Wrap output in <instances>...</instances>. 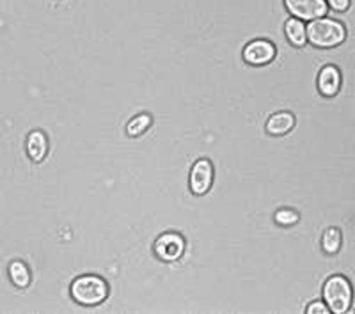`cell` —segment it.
Listing matches in <instances>:
<instances>
[{"mask_svg":"<svg viewBox=\"0 0 355 314\" xmlns=\"http://www.w3.org/2000/svg\"><path fill=\"white\" fill-rule=\"evenodd\" d=\"M352 298H354L352 284L343 275H332L323 284V300L331 313H347L352 307Z\"/></svg>","mask_w":355,"mask_h":314,"instance_id":"cell-3","label":"cell"},{"mask_svg":"<svg viewBox=\"0 0 355 314\" xmlns=\"http://www.w3.org/2000/svg\"><path fill=\"white\" fill-rule=\"evenodd\" d=\"M275 220L281 224V226H293L299 222V213L293 211V209H279L275 213Z\"/></svg>","mask_w":355,"mask_h":314,"instance_id":"cell-15","label":"cell"},{"mask_svg":"<svg viewBox=\"0 0 355 314\" xmlns=\"http://www.w3.org/2000/svg\"><path fill=\"white\" fill-rule=\"evenodd\" d=\"M284 33H286L288 41L295 46H304L307 41V33H306V25H304L302 20L299 18L291 17L290 20L284 24Z\"/></svg>","mask_w":355,"mask_h":314,"instance_id":"cell-11","label":"cell"},{"mask_svg":"<svg viewBox=\"0 0 355 314\" xmlns=\"http://www.w3.org/2000/svg\"><path fill=\"white\" fill-rule=\"evenodd\" d=\"M307 41L316 49H334L347 40V28L334 18H316L306 27Z\"/></svg>","mask_w":355,"mask_h":314,"instance_id":"cell-1","label":"cell"},{"mask_svg":"<svg viewBox=\"0 0 355 314\" xmlns=\"http://www.w3.org/2000/svg\"><path fill=\"white\" fill-rule=\"evenodd\" d=\"M341 89V71L336 66H323L318 75V91L322 96L334 98Z\"/></svg>","mask_w":355,"mask_h":314,"instance_id":"cell-8","label":"cell"},{"mask_svg":"<svg viewBox=\"0 0 355 314\" xmlns=\"http://www.w3.org/2000/svg\"><path fill=\"white\" fill-rule=\"evenodd\" d=\"M295 126V117L290 112H277L266 121V132L270 135H284Z\"/></svg>","mask_w":355,"mask_h":314,"instance_id":"cell-10","label":"cell"},{"mask_svg":"<svg viewBox=\"0 0 355 314\" xmlns=\"http://www.w3.org/2000/svg\"><path fill=\"white\" fill-rule=\"evenodd\" d=\"M151 125V117L148 114H141V116L133 117L132 121L126 125V133H128L130 137H139L146 130L150 128Z\"/></svg>","mask_w":355,"mask_h":314,"instance_id":"cell-14","label":"cell"},{"mask_svg":"<svg viewBox=\"0 0 355 314\" xmlns=\"http://www.w3.org/2000/svg\"><path fill=\"white\" fill-rule=\"evenodd\" d=\"M71 297L82 306H98L109 297V284L98 275H82L73 281Z\"/></svg>","mask_w":355,"mask_h":314,"instance_id":"cell-2","label":"cell"},{"mask_svg":"<svg viewBox=\"0 0 355 314\" xmlns=\"http://www.w3.org/2000/svg\"><path fill=\"white\" fill-rule=\"evenodd\" d=\"M341 242H343L341 231H339L338 227H329L322 236V249L332 256V254L339 252V249H341Z\"/></svg>","mask_w":355,"mask_h":314,"instance_id":"cell-12","label":"cell"},{"mask_svg":"<svg viewBox=\"0 0 355 314\" xmlns=\"http://www.w3.org/2000/svg\"><path fill=\"white\" fill-rule=\"evenodd\" d=\"M49 151V141L41 130H34L27 137V153L34 162H41Z\"/></svg>","mask_w":355,"mask_h":314,"instance_id":"cell-9","label":"cell"},{"mask_svg":"<svg viewBox=\"0 0 355 314\" xmlns=\"http://www.w3.org/2000/svg\"><path fill=\"white\" fill-rule=\"evenodd\" d=\"M288 12L291 17L302 21L316 20L327 15L329 6L325 0H284Z\"/></svg>","mask_w":355,"mask_h":314,"instance_id":"cell-4","label":"cell"},{"mask_svg":"<svg viewBox=\"0 0 355 314\" xmlns=\"http://www.w3.org/2000/svg\"><path fill=\"white\" fill-rule=\"evenodd\" d=\"M9 277H11L12 284H17L18 288H27L31 282L28 268L21 261H12L9 265Z\"/></svg>","mask_w":355,"mask_h":314,"instance_id":"cell-13","label":"cell"},{"mask_svg":"<svg viewBox=\"0 0 355 314\" xmlns=\"http://www.w3.org/2000/svg\"><path fill=\"white\" fill-rule=\"evenodd\" d=\"M214 183V166L210 160L201 158L190 171V190L196 195H205Z\"/></svg>","mask_w":355,"mask_h":314,"instance_id":"cell-5","label":"cell"},{"mask_svg":"<svg viewBox=\"0 0 355 314\" xmlns=\"http://www.w3.org/2000/svg\"><path fill=\"white\" fill-rule=\"evenodd\" d=\"M185 250V240L178 233H166L155 242V254L162 261H176Z\"/></svg>","mask_w":355,"mask_h":314,"instance_id":"cell-6","label":"cell"},{"mask_svg":"<svg viewBox=\"0 0 355 314\" xmlns=\"http://www.w3.org/2000/svg\"><path fill=\"white\" fill-rule=\"evenodd\" d=\"M325 2H327L329 8L336 12L348 11V9H350V4H352V0H325Z\"/></svg>","mask_w":355,"mask_h":314,"instance_id":"cell-16","label":"cell"},{"mask_svg":"<svg viewBox=\"0 0 355 314\" xmlns=\"http://www.w3.org/2000/svg\"><path fill=\"white\" fill-rule=\"evenodd\" d=\"M307 313L309 314H329L331 311H329L327 304L325 302H313L307 306Z\"/></svg>","mask_w":355,"mask_h":314,"instance_id":"cell-17","label":"cell"},{"mask_svg":"<svg viewBox=\"0 0 355 314\" xmlns=\"http://www.w3.org/2000/svg\"><path fill=\"white\" fill-rule=\"evenodd\" d=\"M275 46L266 40H256L243 49V59L252 66H265L275 57Z\"/></svg>","mask_w":355,"mask_h":314,"instance_id":"cell-7","label":"cell"}]
</instances>
